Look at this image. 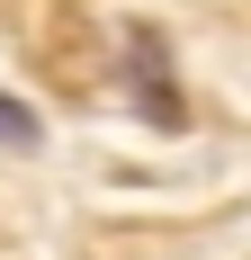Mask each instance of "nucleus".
<instances>
[{
    "mask_svg": "<svg viewBox=\"0 0 251 260\" xmlns=\"http://www.w3.org/2000/svg\"><path fill=\"white\" fill-rule=\"evenodd\" d=\"M36 144H45V117H36L27 99L0 90V153H36Z\"/></svg>",
    "mask_w": 251,
    "mask_h": 260,
    "instance_id": "2",
    "label": "nucleus"
},
{
    "mask_svg": "<svg viewBox=\"0 0 251 260\" xmlns=\"http://www.w3.org/2000/svg\"><path fill=\"white\" fill-rule=\"evenodd\" d=\"M125 90H135V108H144V126H162V135L179 126V81H171L162 27H125Z\"/></svg>",
    "mask_w": 251,
    "mask_h": 260,
    "instance_id": "1",
    "label": "nucleus"
}]
</instances>
